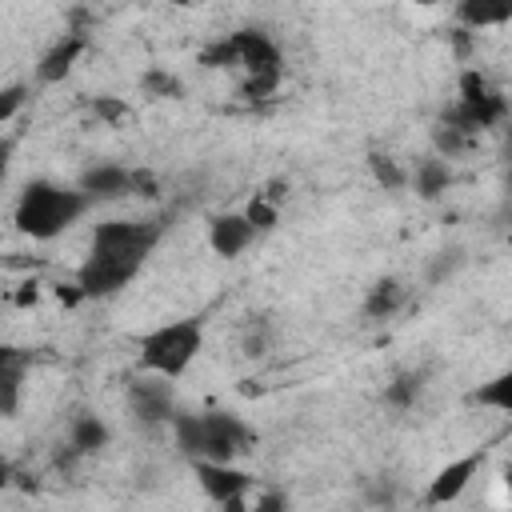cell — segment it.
<instances>
[{
	"instance_id": "obj_1",
	"label": "cell",
	"mask_w": 512,
	"mask_h": 512,
	"mask_svg": "<svg viewBox=\"0 0 512 512\" xmlns=\"http://www.w3.org/2000/svg\"><path fill=\"white\" fill-rule=\"evenodd\" d=\"M164 224L160 220H104L92 232L88 256L76 272V288L80 296H112L120 292L152 256V248L160 244Z\"/></svg>"
},
{
	"instance_id": "obj_2",
	"label": "cell",
	"mask_w": 512,
	"mask_h": 512,
	"mask_svg": "<svg viewBox=\"0 0 512 512\" xmlns=\"http://www.w3.org/2000/svg\"><path fill=\"white\" fill-rule=\"evenodd\" d=\"M176 444L192 464H232L240 452H248L252 432L232 412H184L172 416Z\"/></svg>"
},
{
	"instance_id": "obj_3",
	"label": "cell",
	"mask_w": 512,
	"mask_h": 512,
	"mask_svg": "<svg viewBox=\"0 0 512 512\" xmlns=\"http://www.w3.org/2000/svg\"><path fill=\"white\" fill-rule=\"evenodd\" d=\"M88 204L92 200L80 188H68L56 180H32L16 200V228L32 240H56L88 212Z\"/></svg>"
},
{
	"instance_id": "obj_4",
	"label": "cell",
	"mask_w": 512,
	"mask_h": 512,
	"mask_svg": "<svg viewBox=\"0 0 512 512\" xmlns=\"http://www.w3.org/2000/svg\"><path fill=\"white\" fill-rule=\"evenodd\" d=\"M204 64L240 72L248 96H268L280 84V48L264 32H232L204 52Z\"/></svg>"
},
{
	"instance_id": "obj_5",
	"label": "cell",
	"mask_w": 512,
	"mask_h": 512,
	"mask_svg": "<svg viewBox=\"0 0 512 512\" xmlns=\"http://www.w3.org/2000/svg\"><path fill=\"white\" fill-rule=\"evenodd\" d=\"M200 344H204V324L196 316L192 320H172V324H160V328L140 336V364L152 376L176 380L200 356Z\"/></svg>"
},
{
	"instance_id": "obj_6",
	"label": "cell",
	"mask_w": 512,
	"mask_h": 512,
	"mask_svg": "<svg viewBox=\"0 0 512 512\" xmlns=\"http://www.w3.org/2000/svg\"><path fill=\"white\" fill-rule=\"evenodd\" d=\"M80 192L88 200H116V196H128V192H140V196H152L156 184L148 172H132L124 164H96L80 176Z\"/></svg>"
},
{
	"instance_id": "obj_7",
	"label": "cell",
	"mask_w": 512,
	"mask_h": 512,
	"mask_svg": "<svg viewBox=\"0 0 512 512\" xmlns=\"http://www.w3.org/2000/svg\"><path fill=\"white\" fill-rule=\"evenodd\" d=\"M128 408L140 424H164L176 416V392L164 376H144V380H132L128 384Z\"/></svg>"
},
{
	"instance_id": "obj_8",
	"label": "cell",
	"mask_w": 512,
	"mask_h": 512,
	"mask_svg": "<svg viewBox=\"0 0 512 512\" xmlns=\"http://www.w3.org/2000/svg\"><path fill=\"white\" fill-rule=\"evenodd\" d=\"M480 464H484V448H476V452H468V456L444 464V468L432 476V484H428V504H452L456 496H464V488L476 480Z\"/></svg>"
},
{
	"instance_id": "obj_9",
	"label": "cell",
	"mask_w": 512,
	"mask_h": 512,
	"mask_svg": "<svg viewBox=\"0 0 512 512\" xmlns=\"http://www.w3.org/2000/svg\"><path fill=\"white\" fill-rule=\"evenodd\" d=\"M192 472H196L204 496H212L216 504L236 500V496H248L252 484H256V480H252L248 472H240L236 464H192Z\"/></svg>"
},
{
	"instance_id": "obj_10",
	"label": "cell",
	"mask_w": 512,
	"mask_h": 512,
	"mask_svg": "<svg viewBox=\"0 0 512 512\" xmlns=\"http://www.w3.org/2000/svg\"><path fill=\"white\" fill-rule=\"evenodd\" d=\"M252 240H256V228L244 220V212H224V216H216L208 224V244L224 260H236Z\"/></svg>"
},
{
	"instance_id": "obj_11",
	"label": "cell",
	"mask_w": 512,
	"mask_h": 512,
	"mask_svg": "<svg viewBox=\"0 0 512 512\" xmlns=\"http://www.w3.org/2000/svg\"><path fill=\"white\" fill-rule=\"evenodd\" d=\"M88 48V40L80 36V32H64L44 56H40V68H36V76L44 80V84H56V80H64L68 72H72V64L80 60V52Z\"/></svg>"
},
{
	"instance_id": "obj_12",
	"label": "cell",
	"mask_w": 512,
	"mask_h": 512,
	"mask_svg": "<svg viewBox=\"0 0 512 512\" xmlns=\"http://www.w3.org/2000/svg\"><path fill=\"white\" fill-rule=\"evenodd\" d=\"M404 284L396 280V276H384V280H376L372 288H368V296H364V320H392L396 312H400V304H404Z\"/></svg>"
},
{
	"instance_id": "obj_13",
	"label": "cell",
	"mask_w": 512,
	"mask_h": 512,
	"mask_svg": "<svg viewBox=\"0 0 512 512\" xmlns=\"http://www.w3.org/2000/svg\"><path fill=\"white\" fill-rule=\"evenodd\" d=\"M412 184H416V192H420L424 200H436V196L448 192V184H452V168H448V160H440V156L420 160L416 172H412Z\"/></svg>"
},
{
	"instance_id": "obj_14",
	"label": "cell",
	"mask_w": 512,
	"mask_h": 512,
	"mask_svg": "<svg viewBox=\"0 0 512 512\" xmlns=\"http://www.w3.org/2000/svg\"><path fill=\"white\" fill-rule=\"evenodd\" d=\"M104 444H108V424L100 416H92V412H80L72 420V452L88 456V452H100Z\"/></svg>"
},
{
	"instance_id": "obj_15",
	"label": "cell",
	"mask_w": 512,
	"mask_h": 512,
	"mask_svg": "<svg viewBox=\"0 0 512 512\" xmlns=\"http://www.w3.org/2000/svg\"><path fill=\"white\" fill-rule=\"evenodd\" d=\"M432 140H436L440 160H456V156H464V152H468V144H472V136H468L464 128H456L452 120H444V124L432 132Z\"/></svg>"
},
{
	"instance_id": "obj_16",
	"label": "cell",
	"mask_w": 512,
	"mask_h": 512,
	"mask_svg": "<svg viewBox=\"0 0 512 512\" xmlns=\"http://www.w3.org/2000/svg\"><path fill=\"white\" fill-rule=\"evenodd\" d=\"M20 392H24V368H20V360H12L0 372V416H12L20 408Z\"/></svg>"
},
{
	"instance_id": "obj_17",
	"label": "cell",
	"mask_w": 512,
	"mask_h": 512,
	"mask_svg": "<svg viewBox=\"0 0 512 512\" xmlns=\"http://www.w3.org/2000/svg\"><path fill=\"white\" fill-rule=\"evenodd\" d=\"M420 388H424V376H420V372H400V376L384 388V400L396 404V408H412L416 396H420Z\"/></svg>"
},
{
	"instance_id": "obj_18",
	"label": "cell",
	"mask_w": 512,
	"mask_h": 512,
	"mask_svg": "<svg viewBox=\"0 0 512 512\" xmlns=\"http://www.w3.org/2000/svg\"><path fill=\"white\" fill-rule=\"evenodd\" d=\"M476 404H484V408H496V412H508V408H512V372H500L496 380L480 384V392H476Z\"/></svg>"
},
{
	"instance_id": "obj_19",
	"label": "cell",
	"mask_w": 512,
	"mask_h": 512,
	"mask_svg": "<svg viewBox=\"0 0 512 512\" xmlns=\"http://www.w3.org/2000/svg\"><path fill=\"white\" fill-rule=\"evenodd\" d=\"M512 16V8L508 4H476V0H468V4H460V20L468 24V28H484V24H500V20H508Z\"/></svg>"
},
{
	"instance_id": "obj_20",
	"label": "cell",
	"mask_w": 512,
	"mask_h": 512,
	"mask_svg": "<svg viewBox=\"0 0 512 512\" xmlns=\"http://www.w3.org/2000/svg\"><path fill=\"white\" fill-rule=\"evenodd\" d=\"M368 164H372V176H376V184H384V192H400L404 184H408V172L392 160V156H380V152H372L368 156Z\"/></svg>"
},
{
	"instance_id": "obj_21",
	"label": "cell",
	"mask_w": 512,
	"mask_h": 512,
	"mask_svg": "<svg viewBox=\"0 0 512 512\" xmlns=\"http://www.w3.org/2000/svg\"><path fill=\"white\" fill-rule=\"evenodd\" d=\"M244 220L256 228V232H268L272 224H276V204L272 200H264L260 192L248 200V208H244Z\"/></svg>"
},
{
	"instance_id": "obj_22",
	"label": "cell",
	"mask_w": 512,
	"mask_h": 512,
	"mask_svg": "<svg viewBox=\"0 0 512 512\" xmlns=\"http://www.w3.org/2000/svg\"><path fill=\"white\" fill-rule=\"evenodd\" d=\"M28 100V84H4L0 88V124H8Z\"/></svg>"
},
{
	"instance_id": "obj_23",
	"label": "cell",
	"mask_w": 512,
	"mask_h": 512,
	"mask_svg": "<svg viewBox=\"0 0 512 512\" xmlns=\"http://www.w3.org/2000/svg\"><path fill=\"white\" fill-rule=\"evenodd\" d=\"M144 92H152V96H180V80H172L168 72L152 68V72L144 76Z\"/></svg>"
},
{
	"instance_id": "obj_24",
	"label": "cell",
	"mask_w": 512,
	"mask_h": 512,
	"mask_svg": "<svg viewBox=\"0 0 512 512\" xmlns=\"http://www.w3.org/2000/svg\"><path fill=\"white\" fill-rule=\"evenodd\" d=\"M252 512H288V496L280 488H260L256 500H248Z\"/></svg>"
},
{
	"instance_id": "obj_25",
	"label": "cell",
	"mask_w": 512,
	"mask_h": 512,
	"mask_svg": "<svg viewBox=\"0 0 512 512\" xmlns=\"http://www.w3.org/2000/svg\"><path fill=\"white\" fill-rule=\"evenodd\" d=\"M92 108H96V116H104L108 124H120V120H128V104H120V100H108V96H100Z\"/></svg>"
},
{
	"instance_id": "obj_26",
	"label": "cell",
	"mask_w": 512,
	"mask_h": 512,
	"mask_svg": "<svg viewBox=\"0 0 512 512\" xmlns=\"http://www.w3.org/2000/svg\"><path fill=\"white\" fill-rule=\"evenodd\" d=\"M8 160H12V140H0V184L8 176Z\"/></svg>"
},
{
	"instance_id": "obj_27",
	"label": "cell",
	"mask_w": 512,
	"mask_h": 512,
	"mask_svg": "<svg viewBox=\"0 0 512 512\" xmlns=\"http://www.w3.org/2000/svg\"><path fill=\"white\" fill-rule=\"evenodd\" d=\"M220 508H224V512H252V504H248V496H236V500H224Z\"/></svg>"
},
{
	"instance_id": "obj_28",
	"label": "cell",
	"mask_w": 512,
	"mask_h": 512,
	"mask_svg": "<svg viewBox=\"0 0 512 512\" xmlns=\"http://www.w3.org/2000/svg\"><path fill=\"white\" fill-rule=\"evenodd\" d=\"M12 360H16V352H12V348H0V372H4Z\"/></svg>"
},
{
	"instance_id": "obj_29",
	"label": "cell",
	"mask_w": 512,
	"mask_h": 512,
	"mask_svg": "<svg viewBox=\"0 0 512 512\" xmlns=\"http://www.w3.org/2000/svg\"><path fill=\"white\" fill-rule=\"evenodd\" d=\"M4 484H8V468L0 464V492H4Z\"/></svg>"
}]
</instances>
